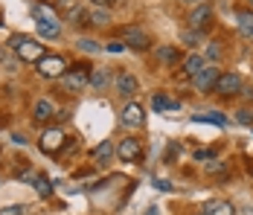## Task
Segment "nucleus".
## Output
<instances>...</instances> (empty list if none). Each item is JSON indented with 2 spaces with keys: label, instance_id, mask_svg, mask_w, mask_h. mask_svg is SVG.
<instances>
[{
  "label": "nucleus",
  "instance_id": "e433bc0d",
  "mask_svg": "<svg viewBox=\"0 0 253 215\" xmlns=\"http://www.w3.org/2000/svg\"><path fill=\"white\" fill-rule=\"evenodd\" d=\"M195 215H207V213H195Z\"/></svg>",
  "mask_w": 253,
  "mask_h": 215
},
{
  "label": "nucleus",
  "instance_id": "39448f33",
  "mask_svg": "<svg viewBox=\"0 0 253 215\" xmlns=\"http://www.w3.org/2000/svg\"><path fill=\"white\" fill-rule=\"evenodd\" d=\"M32 15H35V21H38V35H41V38L52 41V38L61 35V24H58L52 15H47L41 6H32Z\"/></svg>",
  "mask_w": 253,
  "mask_h": 215
},
{
  "label": "nucleus",
  "instance_id": "423d86ee",
  "mask_svg": "<svg viewBox=\"0 0 253 215\" xmlns=\"http://www.w3.org/2000/svg\"><path fill=\"white\" fill-rule=\"evenodd\" d=\"M218 76H221V70H218L215 64H204L201 70H198V76H192V87H195L198 93H212Z\"/></svg>",
  "mask_w": 253,
  "mask_h": 215
},
{
  "label": "nucleus",
  "instance_id": "c9c22d12",
  "mask_svg": "<svg viewBox=\"0 0 253 215\" xmlns=\"http://www.w3.org/2000/svg\"><path fill=\"white\" fill-rule=\"evenodd\" d=\"M248 3H251V9H253V0H248Z\"/></svg>",
  "mask_w": 253,
  "mask_h": 215
},
{
  "label": "nucleus",
  "instance_id": "2f4dec72",
  "mask_svg": "<svg viewBox=\"0 0 253 215\" xmlns=\"http://www.w3.org/2000/svg\"><path fill=\"white\" fill-rule=\"evenodd\" d=\"M111 3H117V0H90V6H102V9H108Z\"/></svg>",
  "mask_w": 253,
  "mask_h": 215
},
{
  "label": "nucleus",
  "instance_id": "f8f14e48",
  "mask_svg": "<svg viewBox=\"0 0 253 215\" xmlns=\"http://www.w3.org/2000/svg\"><path fill=\"white\" fill-rule=\"evenodd\" d=\"M61 145H64V134H61L58 128H50V131L41 134V151H47V154H58Z\"/></svg>",
  "mask_w": 253,
  "mask_h": 215
},
{
  "label": "nucleus",
  "instance_id": "f257e3e1",
  "mask_svg": "<svg viewBox=\"0 0 253 215\" xmlns=\"http://www.w3.org/2000/svg\"><path fill=\"white\" fill-rule=\"evenodd\" d=\"M9 44H12V49H15V52L21 55V61H29V64H38V61H41V58L47 55V49L41 47L38 41L26 38V35H15V38H12Z\"/></svg>",
  "mask_w": 253,
  "mask_h": 215
},
{
  "label": "nucleus",
  "instance_id": "5701e85b",
  "mask_svg": "<svg viewBox=\"0 0 253 215\" xmlns=\"http://www.w3.org/2000/svg\"><path fill=\"white\" fill-rule=\"evenodd\" d=\"M32 186H35V192H38L41 198H50L52 195V183H50V177H44V174H35Z\"/></svg>",
  "mask_w": 253,
  "mask_h": 215
},
{
  "label": "nucleus",
  "instance_id": "bb28decb",
  "mask_svg": "<svg viewBox=\"0 0 253 215\" xmlns=\"http://www.w3.org/2000/svg\"><path fill=\"white\" fill-rule=\"evenodd\" d=\"M236 120L242 122V125H248V128H253V111L251 108H239L236 111Z\"/></svg>",
  "mask_w": 253,
  "mask_h": 215
},
{
  "label": "nucleus",
  "instance_id": "f3484780",
  "mask_svg": "<svg viewBox=\"0 0 253 215\" xmlns=\"http://www.w3.org/2000/svg\"><path fill=\"white\" fill-rule=\"evenodd\" d=\"M201 213H207V215H236V207H233L230 201H210Z\"/></svg>",
  "mask_w": 253,
  "mask_h": 215
},
{
  "label": "nucleus",
  "instance_id": "a211bd4d",
  "mask_svg": "<svg viewBox=\"0 0 253 215\" xmlns=\"http://www.w3.org/2000/svg\"><path fill=\"white\" fill-rule=\"evenodd\" d=\"M152 108H154V111H177V108H180V102L172 99V96H166V93H154L152 96Z\"/></svg>",
  "mask_w": 253,
  "mask_h": 215
},
{
  "label": "nucleus",
  "instance_id": "1a4fd4ad",
  "mask_svg": "<svg viewBox=\"0 0 253 215\" xmlns=\"http://www.w3.org/2000/svg\"><path fill=\"white\" fill-rule=\"evenodd\" d=\"M38 73L44 76V79H61L64 73H67V64H64V58L61 55H44L41 61H38Z\"/></svg>",
  "mask_w": 253,
  "mask_h": 215
},
{
  "label": "nucleus",
  "instance_id": "c756f323",
  "mask_svg": "<svg viewBox=\"0 0 253 215\" xmlns=\"http://www.w3.org/2000/svg\"><path fill=\"white\" fill-rule=\"evenodd\" d=\"M24 210H26V207H18V204H15V207H6V210H0V215H24Z\"/></svg>",
  "mask_w": 253,
  "mask_h": 215
},
{
  "label": "nucleus",
  "instance_id": "a878e982",
  "mask_svg": "<svg viewBox=\"0 0 253 215\" xmlns=\"http://www.w3.org/2000/svg\"><path fill=\"white\" fill-rule=\"evenodd\" d=\"M79 49L93 55V52H99L102 47H99V41H93V38H79Z\"/></svg>",
  "mask_w": 253,
  "mask_h": 215
},
{
  "label": "nucleus",
  "instance_id": "c85d7f7f",
  "mask_svg": "<svg viewBox=\"0 0 253 215\" xmlns=\"http://www.w3.org/2000/svg\"><path fill=\"white\" fill-rule=\"evenodd\" d=\"M105 49H108V52H123V49H126V41H123V38H114V41L105 44Z\"/></svg>",
  "mask_w": 253,
  "mask_h": 215
},
{
  "label": "nucleus",
  "instance_id": "473e14b6",
  "mask_svg": "<svg viewBox=\"0 0 253 215\" xmlns=\"http://www.w3.org/2000/svg\"><path fill=\"white\" fill-rule=\"evenodd\" d=\"M73 3H76V0H58V6H61V9H73Z\"/></svg>",
  "mask_w": 253,
  "mask_h": 215
},
{
  "label": "nucleus",
  "instance_id": "9d476101",
  "mask_svg": "<svg viewBox=\"0 0 253 215\" xmlns=\"http://www.w3.org/2000/svg\"><path fill=\"white\" fill-rule=\"evenodd\" d=\"M120 125H126V128H143L146 125V108L140 102H128L126 108H123Z\"/></svg>",
  "mask_w": 253,
  "mask_h": 215
},
{
  "label": "nucleus",
  "instance_id": "dca6fc26",
  "mask_svg": "<svg viewBox=\"0 0 253 215\" xmlns=\"http://www.w3.org/2000/svg\"><path fill=\"white\" fill-rule=\"evenodd\" d=\"M32 117H35L38 122L55 120V105H52L50 99H38V102H35V108H32Z\"/></svg>",
  "mask_w": 253,
  "mask_h": 215
},
{
  "label": "nucleus",
  "instance_id": "f704fd0d",
  "mask_svg": "<svg viewBox=\"0 0 253 215\" xmlns=\"http://www.w3.org/2000/svg\"><path fill=\"white\" fill-rule=\"evenodd\" d=\"M180 3H186V6H198V3H207V0H180Z\"/></svg>",
  "mask_w": 253,
  "mask_h": 215
},
{
  "label": "nucleus",
  "instance_id": "b1692460",
  "mask_svg": "<svg viewBox=\"0 0 253 215\" xmlns=\"http://www.w3.org/2000/svg\"><path fill=\"white\" fill-rule=\"evenodd\" d=\"M111 154H114V140H105L99 148H93V160H96V163H105Z\"/></svg>",
  "mask_w": 253,
  "mask_h": 215
},
{
  "label": "nucleus",
  "instance_id": "4be33fe9",
  "mask_svg": "<svg viewBox=\"0 0 253 215\" xmlns=\"http://www.w3.org/2000/svg\"><path fill=\"white\" fill-rule=\"evenodd\" d=\"M221 55H224V49H221V44H215V41H210L207 49H204V61H207V64H218Z\"/></svg>",
  "mask_w": 253,
  "mask_h": 215
},
{
  "label": "nucleus",
  "instance_id": "2eb2a0df",
  "mask_svg": "<svg viewBox=\"0 0 253 215\" xmlns=\"http://www.w3.org/2000/svg\"><path fill=\"white\" fill-rule=\"evenodd\" d=\"M236 26L248 41H253V9H236Z\"/></svg>",
  "mask_w": 253,
  "mask_h": 215
},
{
  "label": "nucleus",
  "instance_id": "4468645a",
  "mask_svg": "<svg viewBox=\"0 0 253 215\" xmlns=\"http://www.w3.org/2000/svg\"><path fill=\"white\" fill-rule=\"evenodd\" d=\"M114 85V76L108 67H96V70H90V85L87 87H93V90H108Z\"/></svg>",
  "mask_w": 253,
  "mask_h": 215
},
{
  "label": "nucleus",
  "instance_id": "ddd939ff",
  "mask_svg": "<svg viewBox=\"0 0 253 215\" xmlns=\"http://www.w3.org/2000/svg\"><path fill=\"white\" fill-rule=\"evenodd\" d=\"M204 64H207V61H204L201 52H189V55H183V58H180V70H183V76H186V79L198 76V70H201Z\"/></svg>",
  "mask_w": 253,
  "mask_h": 215
},
{
  "label": "nucleus",
  "instance_id": "cd10ccee",
  "mask_svg": "<svg viewBox=\"0 0 253 215\" xmlns=\"http://www.w3.org/2000/svg\"><path fill=\"white\" fill-rule=\"evenodd\" d=\"M204 169H207V174H221L224 172V163H218V160H210V163H204Z\"/></svg>",
  "mask_w": 253,
  "mask_h": 215
},
{
  "label": "nucleus",
  "instance_id": "9b49d317",
  "mask_svg": "<svg viewBox=\"0 0 253 215\" xmlns=\"http://www.w3.org/2000/svg\"><path fill=\"white\" fill-rule=\"evenodd\" d=\"M140 154H143V140L140 137H123L120 145H117V157L123 163H134Z\"/></svg>",
  "mask_w": 253,
  "mask_h": 215
},
{
  "label": "nucleus",
  "instance_id": "6e6552de",
  "mask_svg": "<svg viewBox=\"0 0 253 215\" xmlns=\"http://www.w3.org/2000/svg\"><path fill=\"white\" fill-rule=\"evenodd\" d=\"M114 90H117V96H123V99H134L137 90H140V82H137L134 73L120 70L117 73V79H114Z\"/></svg>",
  "mask_w": 253,
  "mask_h": 215
},
{
  "label": "nucleus",
  "instance_id": "72a5a7b5",
  "mask_svg": "<svg viewBox=\"0 0 253 215\" xmlns=\"http://www.w3.org/2000/svg\"><path fill=\"white\" fill-rule=\"evenodd\" d=\"M157 189H163V192H169L172 186H169V180H157Z\"/></svg>",
  "mask_w": 253,
  "mask_h": 215
},
{
  "label": "nucleus",
  "instance_id": "7ed1b4c3",
  "mask_svg": "<svg viewBox=\"0 0 253 215\" xmlns=\"http://www.w3.org/2000/svg\"><path fill=\"white\" fill-rule=\"evenodd\" d=\"M58 82H61V87H64V90L79 93V90H84V87L90 85V70H87L84 64H76V67H70V70L64 73Z\"/></svg>",
  "mask_w": 253,
  "mask_h": 215
},
{
  "label": "nucleus",
  "instance_id": "412c9836",
  "mask_svg": "<svg viewBox=\"0 0 253 215\" xmlns=\"http://www.w3.org/2000/svg\"><path fill=\"white\" fill-rule=\"evenodd\" d=\"M201 41H204V32L189 29V26H186V29H180V44H183V47H198Z\"/></svg>",
  "mask_w": 253,
  "mask_h": 215
},
{
  "label": "nucleus",
  "instance_id": "20e7f679",
  "mask_svg": "<svg viewBox=\"0 0 253 215\" xmlns=\"http://www.w3.org/2000/svg\"><path fill=\"white\" fill-rule=\"evenodd\" d=\"M123 41H126V47L134 49V52H146V49L152 47V35H149L143 26H126V29H123Z\"/></svg>",
  "mask_w": 253,
  "mask_h": 215
},
{
  "label": "nucleus",
  "instance_id": "6ab92c4d",
  "mask_svg": "<svg viewBox=\"0 0 253 215\" xmlns=\"http://www.w3.org/2000/svg\"><path fill=\"white\" fill-rule=\"evenodd\" d=\"M87 24L105 29V26L111 24V12H108V9H102V6H93V9L87 12Z\"/></svg>",
  "mask_w": 253,
  "mask_h": 215
},
{
  "label": "nucleus",
  "instance_id": "393cba45",
  "mask_svg": "<svg viewBox=\"0 0 253 215\" xmlns=\"http://www.w3.org/2000/svg\"><path fill=\"white\" fill-rule=\"evenodd\" d=\"M195 120H204V122H212V125H218V128H224L227 125V120L218 114V111H207V114H198Z\"/></svg>",
  "mask_w": 253,
  "mask_h": 215
},
{
  "label": "nucleus",
  "instance_id": "7c9ffc66",
  "mask_svg": "<svg viewBox=\"0 0 253 215\" xmlns=\"http://www.w3.org/2000/svg\"><path fill=\"white\" fill-rule=\"evenodd\" d=\"M239 96H242L245 102H253V87H251V85H245V87H242V93H239Z\"/></svg>",
  "mask_w": 253,
  "mask_h": 215
},
{
  "label": "nucleus",
  "instance_id": "aec40b11",
  "mask_svg": "<svg viewBox=\"0 0 253 215\" xmlns=\"http://www.w3.org/2000/svg\"><path fill=\"white\" fill-rule=\"evenodd\" d=\"M154 55H157L160 64H177V61H180V49L177 47H157Z\"/></svg>",
  "mask_w": 253,
  "mask_h": 215
},
{
  "label": "nucleus",
  "instance_id": "0eeeda50",
  "mask_svg": "<svg viewBox=\"0 0 253 215\" xmlns=\"http://www.w3.org/2000/svg\"><path fill=\"white\" fill-rule=\"evenodd\" d=\"M186 26H189V29H198V32H207V29L212 26V6H210V0L192 6V12H189V18H186Z\"/></svg>",
  "mask_w": 253,
  "mask_h": 215
},
{
  "label": "nucleus",
  "instance_id": "f03ea898",
  "mask_svg": "<svg viewBox=\"0 0 253 215\" xmlns=\"http://www.w3.org/2000/svg\"><path fill=\"white\" fill-rule=\"evenodd\" d=\"M242 87H245V76L236 70H227L218 76V82H215V90L212 93L221 96V99H233V96L242 93Z\"/></svg>",
  "mask_w": 253,
  "mask_h": 215
}]
</instances>
